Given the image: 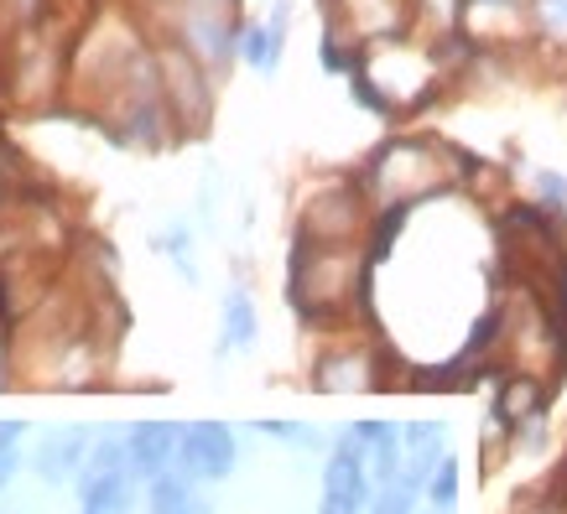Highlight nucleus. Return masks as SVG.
<instances>
[{
    "label": "nucleus",
    "mask_w": 567,
    "mask_h": 514,
    "mask_svg": "<svg viewBox=\"0 0 567 514\" xmlns=\"http://www.w3.org/2000/svg\"><path fill=\"white\" fill-rule=\"evenodd\" d=\"M427 499L432 504H437V510H453V504H458V458H453V452H447L443 463L432 468V479H427Z\"/></svg>",
    "instance_id": "2eb2a0df"
},
{
    "label": "nucleus",
    "mask_w": 567,
    "mask_h": 514,
    "mask_svg": "<svg viewBox=\"0 0 567 514\" xmlns=\"http://www.w3.org/2000/svg\"><path fill=\"white\" fill-rule=\"evenodd\" d=\"M375 219H364L360 188H328L302 208V240H323V244H354L364 240V229Z\"/></svg>",
    "instance_id": "39448f33"
},
{
    "label": "nucleus",
    "mask_w": 567,
    "mask_h": 514,
    "mask_svg": "<svg viewBox=\"0 0 567 514\" xmlns=\"http://www.w3.org/2000/svg\"><path fill=\"white\" fill-rule=\"evenodd\" d=\"M422 489H427V483L401 468L391 483H380V494L370 499V514H412V504H416V494H422Z\"/></svg>",
    "instance_id": "4468645a"
},
{
    "label": "nucleus",
    "mask_w": 567,
    "mask_h": 514,
    "mask_svg": "<svg viewBox=\"0 0 567 514\" xmlns=\"http://www.w3.org/2000/svg\"><path fill=\"white\" fill-rule=\"evenodd\" d=\"M89 437L79 427H69V431H52L48 442L37 447V473L48 483H63V479H73L79 468H84V458H89Z\"/></svg>",
    "instance_id": "1a4fd4ad"
},
{
    "label": "nucleus",
    "mask_w": 567,
    "mask_h": 514,
    "mask_svg": "<svg viewBox=\"0 0 567 514\" xmlns=\"http://www.w3.org/2000/svg\"><path fill=\"white\" fill-rule=\"evenodd\" d=\"M17 437H21L17 421H0V442H17Z\"/></svg>",
    "instance_id": "aec40b11"
},
{
    "label": "nucleus",
    "mask_w": 567,
    "mask_h": 514,
    "mask_svg": "<svg viewBox=\"0 0 567 514\" xmlns=\"http://www.w3.org/2000/svg\"><path fill=\"white\" fill-rule=\"evenodd\" d=\"M536 192H542V208L563 219L567 213V177L563 171H536Z\"/></svg>",
    "instance_id": "dca6fc26"
},
{
    "label": "nucleus",
    "mask_w": 567,
    "mask_h": 514,
    "mask_svg": "<svg viewBox=\"0 0 567 514\" xmlns=\"http://www.w3.org/2000/svg\"><path fill=\"white\" fill-rule=\"evenodd\" d=\"M349 442L364 452V463H370V483H391L406 463V447H401V431L391 421H360V427L344 431Z\"/></svg>",
    "instance_id": "6e6552de"
},
{
    "label": "nucleus",
    "mask_w": 567,
    "mask_h": 514,
    "mask_svg": "<svg viewBox=\"0 0 567 514\" xmlns=\"http://www.w3.org/2000/svg\"><path fill=\"white\" fill-rule=\"evenodd\" d=\"M532 11H536V21H542L547 32L567 36V0H532Z\"/></svg>",
    "instance_id": "a211bd4d"
},
{
    "label": "nucleus",
    "mask_w": 567,
    "mask_h": 514,
    "mask_svg": "<svg viewBox=\"0 0 567 514\" xmlns=\"http://www.w3.org/2000/svg\"><path fill=\"white\" fill-rule=\"evenodd\" d=\"M447 182L453 177L443 167V146H432V140H391L364 167V188L375 192L380 208H416L437 198Z\"/></svg>",
    "instance_id": "f03ea898"
},
{
    "label": "nucleus",
    "mask_w": 567,
    "mask_h": 514,
    "mask_svg": "<svg viewBox=\"0 0 567 514\" xmlns=\"http://www.w3.org/2000/svg\"><path fill=\"white\" fill-rule=\"evenodd\" d=\"M260 431L266 437H276V442H287V447H323V437L312 427H297V421H260Z\"/></svg>",
    "instance_id": "f3484780"
},
{
    "label": "nucleus",
    "mask_w": 567,
    "mask_h": 514,
    "mask_svg": "<svg viewBox=\"0 0 567 514\" xmlns=\"http://www.w3.org/2000/svg\"><path fill=\"white\" fill-rule=\"evenodd\" d=\"M260 333V317H256V302L235 286L224 296V327H219V354H235V348H250Z\"/></svg>",
    "instance_id": "9b49d317"
},
{
    "label": "nucleus",
    "mask_w": 567,
    "mask_h": 514,
    "mask_svg": "<svg viewBox=\"0 0 567 514\" xmlns=\"http://www.w3.org/2000/svg\"><path fill=\"white\" fill-rule=\"evenodd\" d=\"M385 354L370 343H328L312 359V390L318 395H360V390H391L385 385Z\"/></svg>",
    "instance_id": "20e7f679"
},
{
    "label": "nucleus",
    "mask_w": 567,
    "mask_h": 514,
    "mask_svg": "<svg viewBox=\"0 0 567 514\" xmlns=\"http://www.w3.org/2000/svg\"><path fill=\"white\" fill-rule=\"evenodd\" d=\"M235 458H240V447H235V431L224 427V421H198V427L183 431V447H177V473L193 483H219L235 473Z\"/></svg>",
    "instance_id": "423d86ee"
},
{
    "label": "nucleus",
    "mask_w": 567,
    "mask_h": 514,
    "mask_svg": "<svg viewBox=\"0 0 567 514\" xmlns=\"http://www.w3.org/2000/svg\"><path fill=\"white\" fill-rule=\"evenodd\" d=\"M152 514H208V504L193 494V479L162 473V479H152Z\"/></svg>",
    "instance_id": "ddd939ff"
},
{
    "label": "nucleus",
    "mask_w": 567,
    "mask_h": 514,
    "mask_svg": "<svg viewBox=\"0 0 567 514\" xmlns=\"http://www.w3.org/2000/svg\"><path fill=\"white\" fill-rule=\"evenodd\" d=\"M17 442H0V483H11V473H17Z\"/></svg>",
    "instance_id": "6ab92c4d"
},
{
    "label": "nucleus",
    "mask_w": 567,
    "mask_h": 514,
    "mask_svg": "<svg viewBox=\"0 0 567 514\" xmlns=\"http://www.w3.org/2000/svg\"><path fill=\"white\" fill-rule=\"evenodd\" d=\"M79 494H84V510L79 514H131V504H136V473L79 483Z\"/></svg>",
    "instance_id": "f8f14e48"
},
{
    "label": "nucleus",
    "mask_w": 567,
    "mask_h": 514,
    "mask_svg": "<svg viewBox=\"0 0 567 514\" xmlns=\"http://www.w3.org/2000/svg\"><path fill=\"white\" fill-rule=\"evenodd\" d=\"M536 514H567V510H563V504H547V510H536Z\"/></svg>",
    "instance_id": "412c9836"
},
{
    "label": "nucleus",
    "mask_w": 567,
    "mask_h": 514,
    "mask_svg": "<svg viewBox=\"0 0 567 514\" xmlns=\"http://www.w3.org/2000/svg\"><path fill=\"white\" fill-rule=\"evenodd\" d=\"M281 48H287V0L271 11L266 27H250V36H245V63L260 73H276L281 69Z\"/></svg>",
    "instance_id": "9d476101"
},
{
    "label": "nucleus",
    "mask_w": 567,
    "mask_h": 514,
    "mask_svg": "<svg viewBox=\"0 0 567 514\" xmlns=\"http://www.w3.org/2000/svg\"><path fill=\"white\" fill-rule=\"evenodd\" d=\"M375 271L370 265V250L354 244H323V240H302L297 234L292 250V302L308 323H349V312L364 302V275Z\"/></svg>",
    "instance_id": "f257e3e1"
},
{
    "label": "nucleus",
    "mask_w": 567,
    "mask_h": 514,
    "mask_svg": "<svg viewBox=\"0 0 567 514\" xmlns=\"http://www.w3.org/2000/svg\"><path fill=\"white\" fill-rule=\"evenodd\" d=\"M432 84V57L422 48H406V42H380L370 48V57L360 63V94L380 109L391 104H416Z\"/></svg>",
    "instance_id": "7ed1b4c3"
},
{
    "label": "nucleus",
    "mask_w": 567,
    "mask_h": 514,
    "mask_svg": "<svg viewBox=\"0 0 567 514\" xmlns=\"http://www.w3.org/2000/svg\"><path fill=\"white\" fill-rule=\"evenodd\" d=\"M177 447H183V431L173 421H146L125 437V452H131V473L136 479H162L167 468L177 463Z\"/></svg>",
    "instance_id": "0eeeda50"
}]
</instances>
